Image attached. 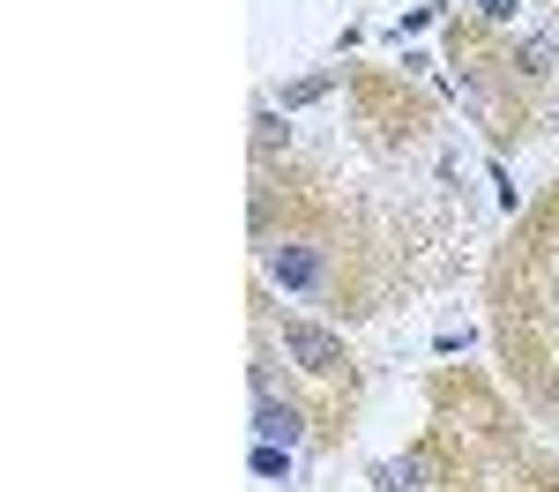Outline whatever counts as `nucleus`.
Returning <instances> with one entry per match:
<instances>
[{
	"instance_id": "1",
	"label": "nucleus",
	"mask_w": 559,
	"mask_h": 492,
	"mask_svg": "<svg viewBox=\"0 0 559 492\" xmlns=\"http://www.w3.org/2000/svg\"><path fill=\"white\" fill-rule=\"evenodd\" d=\"M411 463L432 478V492H559V463L477 373L432 381V425Z\"/></svg>"
},
{
	"instance_id": "2",
	"label": "nucleus",
	"mask_w": 559,
	"mask_h": 492,
	"mask_svg": "<svg viewBox=\"0 0 559 492\" xmlns=\"http://www.w3.org/2000/svg\"><path fill=\"white\" fill-rule=\"evenodd\" d=\"M492 336L515 388L559 418V187L530 209L515 247L492 268Z\"/></svg>"
},
{
	"instance_id": "3",
	"label": "nucleus",
	"mask_w": 559,
	"mask_h": 492,
	"mask_svg": "<svg viewBox=\"0 0 559 492\" xmlns=\"http://www.w3.org/2000/svg\"><path fill=\"white\" fill-rule=\"evenodd\" d=\"M284 358L299 365L306 388H329L336 418H344L350 410V351H344V336H329V328L306 321V313H284Z\"/></svg>"
}]
</instances>
